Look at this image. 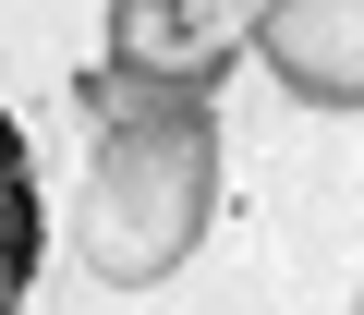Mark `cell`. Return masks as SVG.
Returning a JSON list of instances; mask_svg holds the SVG:
<instances>
[{
	"label": "cell",
	"instance_id": "obj_1",
	"mask_svg": "<svg viewBox=\"0 0 364 315\" xmlns=\"http://www.w3.org/2000/svg\"><path fill=\"white\" fill-rule=\"evenodd\" d=\"M73 97L97 121V158H85V255H97L109 291H146V279H170L182 255H195L207 219H219V109L182 97V85H134V73H85Z\"/></svg>",
	"mask_w": 364,
	"mask_h": 315
},
{
	"label": "cell",
	"instance_id": "obj_2",
	"mask_svg": "<svg viewBox=\"0 0 364 315\" xmlns=\"http://www.w3.org/2000/svg\"><path fill=\"white\" fill-rule=\"evenodd\" d=\"M243 25H255V0H109V73L207 97L243 61Z\"/></svg>",
	"mask_w": 364,
	"mask_h": 315
},
{
	"label": "cell",
	"instance_id": "obj_3",
	"mask_svg": "<svg viewBox=\"0 0 364 315\" xmlns=\"http://www.w3.org/2000/svg\"><path fill=\"white\" fill-rule=\"evenodd\" d=\"M243 37L279 61V85L304 109H352L364 97V0H267Z\"/></svg>",
	"mask_w": 364,
	"mask_h": 315
},
{
	"label": "cell",
	"instance_id": "obj_4",
	"mask_svg": "<svg viewBox=\"0 0 364 315\" xmlns=\"http://www.w3.org/2000/svg\"><path fill=\"white\" fill-rule=\"evenodd\" d=\"M37 255H49V194H37L25 121L0 109V315H25V291H37Z\"/></svg>",
	"mask_w": 364,
	"mask_h": 315
}]
</instances>
